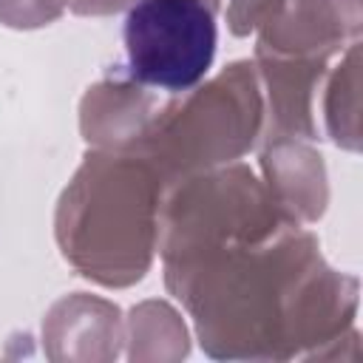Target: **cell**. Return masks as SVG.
I'll list each match as a JSON object with an SVG mask.
<instances>
[{
    "mask_svg": "<svg viewBox=\"0 0 363 363\" xmlns=\"http://www.w3.org/2000/svg\"><path fill=\"white\" fill-rule=\"evenodd\" d=\"M218 360L337 357L354 335L357 278L332 269L298 224L164 278Z\"/></svg>",
    "mask_w": 363,
    "mask_h": 363,
    "instance_id": "6da1fadb",
    "label": "cell"
},
{
    "mask_svg": "<svg viewBox=\"0 0 363 363\" xmlns=\"http://www.w3.org/2000/svg\"><path fill=\"white\" fill-rule=\"evenodd\" d=\"M162 193L164 179L142 150L91 147L57 201L62 258L99 286L142 281L159 247Z\"/></svg>",
    "mask_w": 363,
    "mask_h": 363,
    "instance_id": "7a4b0ae2",
    "label": "cell"
},
{
    "mask_svg": "<svg viewBox=\"0 0 363 363\" xmlns=\"http://www.w3.org/2000/svg\"><path fill=\"white\" fill-rule=\"evenodd\" d=\"M264 133V91L250 60L230 62L213 79L159 105L142 150L164 184L238 162Z\"/></svg>",
    "mask_w": 363,
    "mask_h": 363,
    "instance_id": "3957f363",
    "label": "cell"
},
{
    "mask_svg": "<svg viewBox=\"0 0 363 363\" xmlns=\"http://www.w3.org/2000/svg\"><path fill=\"white\" fill-rule=\"evenodd\" d=\"M289 224L264 182L247 164H221L164 184L159 207V255L164 278L221 252L255 244Z\"/></svg>",
    "mask_w": 363,
    "mask_h": 363,
    "instance_id": "277c9868",
    "label": "cell"
},
{
    "mask_svg": "<svg viewBox=\"0 0 363 363\" xmlns=\"http://www.w3.org/2000/svg\"><path fill=\"white\" fill-rule=\"evenodd\" d=\"M125 71L156 94L204 82L218 48L216 9L204 0H133L122 26Z\"/></svg>",
    "mask_w": 363,
    "mask_h": 363,
    "instance_id": "5b68a950",
    "label": "cell"
},
{
    "mask_svg": "<svg viewBox=\"0 0 363 363\" xmlns=\"http://www.w3.org/2000/svg\"><path fill=\"white\" fill-rule=\"evenodd\" d=\"M360 0H284L275 17L258 28L255 57L329 65L352 43H360Z\"/></svg>",
    "mask_w": 363,
    "mask_h": 363,
    "instance_id": "8992f818",
    "label": "cell"
},
{
    "mask_svg": "<svg viewBox=\"0 0 363 363\" xmlns=\"http://www.w3.org/2000/svg\"><path fill=\"white\" fill-rule=\"evenodd\" d=\"M258 159L264 173L261 182L289 224L306 227L326 213V164L312 142L292 136H264Z\"/></svg>",
    "mask_w": 363,
    "mask_h": 363,
    "instance_id": "52a82bcc",
    "label": "cell"
},
{
    "mask_svg": "<svg viewBox=\"0 0 363 363\" xmlns=\"http://www.w3.org/2000/svg\"><path fill=\"white\" fill-rule=\"evenodd\" d=\"M162 99L156 91L139 85L125 68H113L96 79L79 102V130L91 147L128 150L139 147Z\"/></svg>",
    "mask_w": 363,
    "mask_h": 363,
    "instance_id": "ba28073f",
    "label": "cell"
},
{
    "mask_svg": "<svg viewBox=\"0 0 363 363\" xmlns=\"http://www.w3.org/2000/svg\"><path fill=\"white\" fill-rule=\"evenodd\" d=\"M122 340L119 306L88 292L60 298L43 320V346L51 360H113Z\"/></svg>",
    "mask_w": 363,
    "mask_h": 363,
    "instance_id": "9c48e42d",
    "label": "cell"
},
{
    "mask_svg": "<svg viewBox=\"0 0 363 363\" xmlns=\"http://www.w3.org/2000/svg\"><path fill=\"white\" fill-rule=\"evenodd\" d=\"M320 91H323L320 113H323L329 139L337 147L357 153L360 147V43H352L340 54V62L332 68V74L326 71Z\"/></svg>",
    "mask_w": 363,
    "mask_h": 363,
    "instance_id": "30bf717a",
    "label": "cell"
},
{
    "mask_svg": "<svg viewBox=\"0 0 363 363\" xmlns=\"http://www.w3.org/2000/svg\"><path fill=\"white\" fill-rule=\"evenodd\" d=\"M128 340L130 360H176L187 354V329L179 312L164 301H145L133 306Z\"/></svg>",
    "mask_w": 363,
    "mask_h": 363,
    "instance_id": "8fae6325",
    "label": "cell"
},
{
    "mask_svg": "<svg viewBox=\"0 0 363 363\" xmlns=\"http://www.w3.org/2000/svg\"><path fill=\"white\" fill-rule=\"evenodd\" d=\"M60 0H0V23L9 28H43L62 17Z\"/></svg>",
    "mask_w": 363,
    "mask_h": 363,
    "instance_id": "7c38bea8",
    "label": "cell"
},
{
    "mask_svg": "<svg viewBox=\"0 0 363 363\" xmlns=\"http://www.w3.org/2000/svg\"><path fill=\"white\" fill-rule=\"evenodd\" d=\"M284 0H230L227 3V28L235 37H247L264 28Z\"/></svg>",
    "mask_w": 363,
    "mask_h": 363,
    "instance_id": "4fadbf2b",
    "label": "cell"
},
{
    "mask_svg": "<svg viewBox=\"0 0 363 363\" xmlns=\"http://www.w3.org/2000/svg\"><path fill=\"white\" fill-rule=\"evenodd\" d=\"M133 0H60L62 9L82 14V17H108L122 9H128Z\"/></svg>",
    "mask_w": 363,
    "mask_h": 363,
    "instance_id": "5bb4252c",
    "label": "cell"
},
{
    "mask_svg": "<svg viewBox=\"0 0 363 363\" xmlns=\"http://www.w3.org/2000/svg\"><path fill=\"white\" fill-rule=\"evenodd\" d=\"M204 3H207V6H213V9H216V11H218V9H221V3H224V0H204Z\"/></svg>",
    "mask_w": 363,
    "mask_h": 363,
    "instance_id": "9a60e30c",
    "label": "cell"
}]
</instances>
